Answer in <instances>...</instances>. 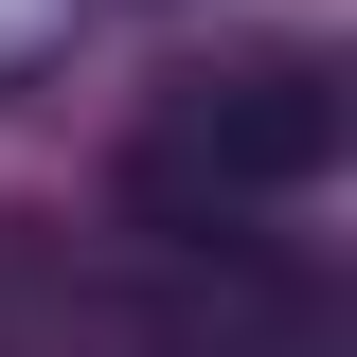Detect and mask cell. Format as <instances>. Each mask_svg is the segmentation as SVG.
<instances>
[{"label": "cell", "instance_id": "obj_1", "mask_svg": "<svg viewBox=\"0 0 357 357\" xmlns=\"http://www.w3.org/2000/svg\"><path fill=\"white\" fill-rule=\"evenodd\" d=\"M340 126L357 107H340L321 54H215V72H178L126 126V215L178 232V250H215L268 197H321V178H340Z\"/></svg>", "mask_w": 357, "mask_h": 357}]
</instances>
